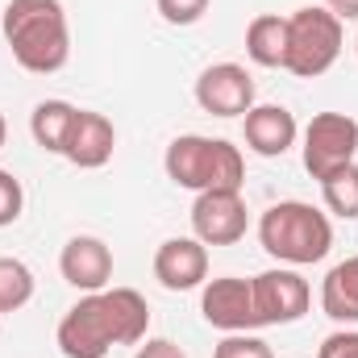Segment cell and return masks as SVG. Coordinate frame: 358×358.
Instances as JSON below:
<instances>
[{"instance_id":"10","label":"cell","mask_w":358,"mask_h":358,"mask_svg":"<svg viewBox=\"0 0 358 358\" xmlns=\"http://www.w3.org/2000/svg\"><path fill=\"white\" fill-rule=\"evenodd\" d=\"M196 104L213 117H246L255 108V76L242 63H213L196 80Z\"/></svg>"},{"instance_id":"14","label":"cell","mask_w":358,"mask_h":358,"mask_svg":"<svg viewBox=\"0 0 358 358\" xmlns=\"http://www.w3.org/2000/svg\"><path fill=\"white\" fill-rule=\"evenodd\" d=\"M113 150H117V129H113V121H108L104 113L80 108L63 159H71V163L84 167V171H96V167H104V163L113 159Z\"/></svg>"},{"instance_id":"9","label":"cell","mask_w":358,"mask_h":358,"mask_svg":"<svg viewBox=\"0 0 358 358\" xmlns=\"http://www.w3.org/2000/svg\"><path fill=\"white\" fill-rule=\"evenodd\" d=\"M200 313L221 334H250V329H259L255 287H250V279H238V275H221V279L204 283Z\"/></svg>"},{"instance_id":"3","label":"cell","mask_w":358,"mask_h":358,"mask_svg":"<svg viewBox=\"0 0 358 358\" xmlns=\"http://www.w3.org/2000/svg\"><path fill=\"white\" fill-rule=\"evenodd\" d=\"M167 179L187 192H242L246 183V159L234 142L225 138H204V134H183L163 155Z\"/></svg>"},{"instance_id":"19","label":"cell","mask_w":358,"mask_h":358,"mask_svg":"<svg viewBox=\"0 0 358 358\" xmlns=\"http://www.w3.org/2000/svg\"><path fill=\"white\" fill-rule=\"evenodd\" d=\"M34 300V271L21 259H0V313H17Z\"/></svg>"},{"instance_id":"21","label":"cell","mask_w":358,"mask_h":358,"mask_svg":"<svg viewBox=\"0 0 358 358\" xmlns=\"http://www.w3.org/2000/svg\"><path fill=\"white\" fill-rule=\"evenodd\" d=\"M25 208V192H21V179L13 171H0V229L13 225Z\"/></svg>"},{"instance_id":"20","label":"cell","mask_w":358,"mask_h":358,"mask_svg":"<svg viewBox=\"0 0 358 358\" xmlns=\"http://www.w3.org/2000/svg\"><path fill=\"white\" fill-rule=\"evenodd\" d=\"M213 358H275V355H271L267 342L255 338V334H225V338L217 342Z\"/></svg>"},{"instance_id":"11","label":"cell","mask_w":358,"mask_h":358,"mask_svg":"<svg viewBox=\"0 0 358 358\" xmlns=\"http://www.w3.org/2000/svg\"><path fill=\"white\" fill-rule=\"evenodd\" d=\"M155 279L167 292H192L208 279V246L200 238H167L155 250Z\"/></svg>"},{"instance_id":"4","label":"cell","mask_w":358,"mask_h":358,"mask_svg":"<svg viewBox=\"0 0 358 358\" xmlns=\"http://www.w3.org/2000/svg\"><path fill=\"white\" fill-rule=\"evenodd\" d=\"M259 242L271 259H279L287 267H313L329 255L334 225L321 208H313L304 200H279L259 221Z\"/></svg>"},{"instance_id":"24","label":"cell","mask_w":358,"mask_h":358,"mask_svg":"<svg viewBox=\"0 0 358 358\" xmlns=\"http://www.w3.org/2000/svg\"><path fill=\"white\" fill-rule=\"evenodd\" d=\"M134 358H187V355L179 350L171 338H150L146 346H138V355Z\"/></svg>"},{"instance_id":"7","label":"cell","mask_w":358,"mask_h":358,"mask_svg":"<svg viewBox=\"0 0 358 358\" xmlns=\"http://www.w3.org/2000/svg\"><path fill=\"white\" fill-rule=\"evenodd\" d=\"M255 287V313H259V325H292L308 313V279L300 271L287 267H271L263 275L250 279Z\"/></svg>"},{"instance_id":"15","label":"cell","mask_w":358,"mask_h":358,"mask_svg":"<svg viewBox=\"0 0 358 358\" xmlns=\"http://www.w3.org/2000/svg\"><path fill=\"white\" fill-rule=\"evenodd\" d=\"M321 308L329 321L338 325H355L358 321V255L338 263L321 283Z\"/></svg>"},{"instance_id":"16","label":"cell","mask_w":358,"mask_h":358,"mask_svg":"<svg viewBox=\"0 0 358 358\" xmlns=\"http://www.w3.org/2000/svg\"><path fill=\"white\" fill-rule=\"evenodd\" d=\"M76 104L67 100H42L34 113H29V134L42 150L50 155H67V142H71V129H76Z\"/></svg>"},{"instance_id":"5","label":"cell","mask_w":358,"mask_h":358,"mask_svg":"<svg viewBox=\"0 0 358 358\" xmlns=\"http://www.w3.org/2000/svg\"><path fill=\"white\" fill-rule=\"evenodd\" d=\"M342 55V21L329 8H296L287 17V63L283 71H292L296 80H317L325 76Z\"/></svg>"},{"instance_id":"6","label":"cell","mask_w":358,"mask_h":358,"mask_svg":"<svg viewBox=\"0 0 358 358\" xmlns=\"http://www.w3.org/2000/svg\"><path fill=\"white\" fill-rule=\"evenodd\" d=\"M358 155V121L346 113H317L304 129V171L313 179H329L350 167Z\"/></svg>"},{"instance_id":"1","label":"cell","mask_w":358,"mask_h":358,"mask_svg":"<svg viewBox=\"0 0 358 358\" xmlns=\"http://www.w3.org/2000/svg\"><path fill=\"white\" fill-rule=\"evenodd\" d=\"M150 329V304L134 287L88 292L59 321L63 358H108L113 346H138Z\"/></svg>"},{"instance_id":"18","label":"cell","mask_w":358,"mask_h":358,"mask_svg":"<svg viewBox=\"0 0 358 358\" xmlns=\"http://www.w3.org/2000/svg\"><path fill=\"white\" fill-rule=\"evenodd\" d=\"M321 196H325V208L342 221H355L358 217V163L334 171L329 179H321Z\"/></svg>"},{"instance_id":"27","label":"cell","mask_w":358,"mask_h":358,"mask_svg":"<svg viewBox=\"0 0 358 358\" xmlns=\"http://www.w3.org/2000/svg\"><path fill=\"white\" fill-rule=\"evenodd\" d=\"M355 50H358V42H355Z\"/></svg>"},{"instance_id":"13","label":"cell","mask_w":358,"mask_h":358,"mask_svg":"<svg viewBox=\"0 0 358 358\" xmlns=\"http://www.w3.org/2000/svg\"><path fill=\"white\" fill-rule=\"evenodd\" d=\"M242 134H246V146L263 159H279L296 146V117L283 108V104H255L246 117H242Z\"/></svg>"},{"instance_id":"25","label":"cell","mask_w":358,"mask_h":358,"mask_svg":"<svg viewBox=\"0 0 358 358\" xmlns=\"http://www.w3.org/2000/svg\"><path fill=\"white\" fill-rule=\"evenodd\" d=\"M325 8H329L338 21H358V0H325Z\"/></svg>"},{"instance_id":"2","label":"cell","mask_w":358,"mask_h":358,"mask_svg":"<svg viewBox=\"0 0 358 358\" xmlns=\"http://www.w3.org/2000/svg\"><path fill=\"white\" fill-rule=\"evenodd\" d=\"M4 42L13 59L34 76H55L71 59V29L59 0H8Z\"/></svg>"},{"instance_id":"22","label":"cell","mask_w":358,"mask_h":358,"mask_svg":"<svg viewBox=\"0 0 358 358\" xmlns=\"http://www.w3.org/2000/svg\"><path fill=\"white\" fill-rule=\"evenodd\" d=\"M213 0H159V13L167 25H196L208 13Z\"/></svg>"},{"instance_id":"23","label":"cell","mask_w":358,"mask_h":358,"mask_svg":"<svg viewBox=\"0 0 358 358\" xmlns=\"http://www.w3.org/2000/svg\"><path fill=\"white\" fill-rule=\"evenodd\" d=\"M317 358H358V334L355 329H338L321 342Z\"/></svg>"},{"instance_id":"26","label":"cell","mask_w":358,"mask_h":358,"mask_svg":"<svg viewBox=\"0 0 358 358\" xmlns=\"http://www.w3.org/2000/svg\"><path fill=\"white\" fill-rule=\"evenodd\" d=\"M4 138H8V125H4V117H0V146H4Z\"/></svg>"},{"instance_id":"8","label":"cell","mask_w":358,"mask_h":358,"mask_svg":"<svg viewBox=\"0 0 358 358\" xmlns=\"http://www.w3.org/2000/svg\"><path fill=\"white\" fill-rule=\"evenodd\" d=\"M250 213L242 192H200L192 204V234L204 246H234L246 238Z\"/></svg>"},{"instance_id":"17","label":"cell","mask_w":358,"mask_h":358,"mask_svg":"<svg viewBox=\"0 0 358 358\" xmlns=\"http://www.w3.org/2000/svg\"><path fill=\"white\" fill-rule=\"evenodd\" d=\"M246 55L259 67H283L287 63V17L263 13L246 25Z\"/></svg>"},{"instance_id":"12","label":"cell","mask_w":358,"mask_h":358,"mask_svg":"<svg viewBox=\"0 0 358 358\" xmlns=\"http://www.w3.org/2000/svg\"><path fill=\"white\" fill-rule=\"evenodd\" d=\"M59 271L80 292H104L113 279V250L92 234H76L59 255Z\"/></svg>"}]
</instances>
